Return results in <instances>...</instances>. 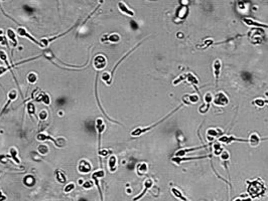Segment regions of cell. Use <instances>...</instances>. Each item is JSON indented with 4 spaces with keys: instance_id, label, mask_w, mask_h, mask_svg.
<instances>
[{
    "instance_id": "obj_1",
    "label": "cell",
    "mask_w": 268,
    "mask_h": 201,
    "mask_svg": "<svg viewBox=\"0 0 268 201\" xmlns=\"http://www.w3.org/2000/svg\"><path fill=\"white\" fill-rule=\"evenodd\" d=\"M183 105H181V106H179L177 108H175V110H173L171 113H169L168 115L166 116V117H164L163 119H161V120H159L157 123H155V124H152L151 126H148V127H138V128H135V129L133 130V131L131 132V136H133V137H138V136H140V135H142V134H144V133H146V132H148V131H150L152 128H154L155 126H157V125H159L160 123H162L163 121H164L165 119H167V118L169 117V116H171L173 115L175 112H177V110L179 109H181V107H183Z\"/></svg>"
},
{
    "instance_id": "obj_2",
    "label": "cell",
    "mask_w": 268,
    "mask_h": 201,
    "mask_svg": "<svg viewBox=\"0 0 268 201\" xmlns=\"http://www.w3.org/2000/svg\"><path fill=\"white\" fill-rule=\"evenodd\" d=\"M36 140H38V141H40V142L52 141L53 143H54V145L57 146L58 148H62L63 146H64V144H65V141L60 142L62 139L56 140V139H54V138H53L50 135H48V134L44 133V132H42V133H38V136H36Z\"/></svg>"
},
{
    "instance_id": "obj_3",
    "label": "cell",
    "mask_w": 268,
    "mask_h": 201,
    "mask_svg": "<svg viewBox=\"0 0 268 201\" xmlns=\"http://www.w3.org/2000/svg\"><path fill=\"white\" fill-rule=\"evenodd\" d=\"M104 176H105V172H104L103 169L97 170V171H95L93 174H92V180L94 181V184L96 185V187H97L98 191H99L100 199H101V201H104V196H103V193H102V189H101V186H100V181H99V179L103 178Z\"/></svg>"
},
{
    "instance_id": "obj_4",
    "label": "cell",
    "mask_w": 268,
    "mask_h": 201,
    "mask_svg": "<svg viewBox=\"0 0 268 201\" xmlns=\"http://www.w3.org/2000/svg\"><path fill=\"white\" fill-rule=\"evenodd\" d=\"M76 25L77 24H75L74 26H72L71 28H69V29L67 30V31H65L64 33H61V34H59V35H57V36H54V37H50V38H42V39L40 40V47H42V48H46L48 47V44L50 43L52 41H54L55 39H58V38H60V37H62V36H64V35H66L67 33H69L71 30H73V28H75L76 27Z\"/></svg>"
},
{
    "instance_id": "obj_5",
    "label": "cell",
    "mask_w": 268,
    "mask_h": 201,
    "mask_svg": "<svg viewBox=\"0 0 268 201\" xmlns=\"http://www.w3.org/2000/svg\"><path fill=\"white\" fill-rule=\"evenodd\" d=\"M93 66L95 68V70H104L107 66V58H105L102 54H98L94 58L93 60Z\"/></svg>"
},
{
    "instance_id": "obj_6",
    "label": "cell",
    "mask_w": 268,
    "mask_h": 201,
    "mask_svg": "<svg viewBox=\"0 0 268 201\" xmlns=\"http://www.w3.org/2000/svg\"><path fill=\"white\" fill-rule=\"evenodd\" d=\"M16 34H17L18 36H21V37H26L27 39H29L30 41H32L34 44H36L38 46H40V41H38V39H35V38L33 37V36L31 35V34L29 33V32L26 30L25 27H23V26H19V27H17V29H16Z\"/></svg>"
},
{
    "instance_id": "obj_7",
    "label": "cell",
    "mask_w": 268,
    "mask_h": 201,
    "mask_svg": "<svg viewBox=\"0 0 268 201\" xmlns=\"http://www.w3.org/2000/svg\"><path fill=\"white\" fill-rule=\"evenodd\" d=\"M105 123H104V121L101 119V118H98L97 120H96V130H97V134H98V151L99 150H101V135L102 133H103L104 131H105Z\"/></svg>"
},
{
    "instance_id": "obj_8",
    "label": "cell",
    "mask_w": 268,
    "mask_h": 201,
    "mask_svg": "<svg viewBox=\"0 0 268 201\" xmlns=\"http://www.w3.org/2000/svg\"><path fill=\"white\" fill-rule=\"evenodd\" d=\"M92 170V165L88 160L82 159L78 165V171L82 174H88Z\"/></svg>"
},
{
    "instance_id": "obj_9",
    "label": "cell",
    "mask_w": 268,
    "mask_h": 201,
    "mask_svg": "<svg viewBox=\"0 0 268 201\" xmlns=\"http://www.w3.org/2000/svg\"><path fill=\"white\" fill-rule=\"evenodd\" d=\"M214 103H215V105L221 106V107H223V106H226L227 104L229 103L228 97H227L226 95L224 94V93L217 94L216 97H215V99H214Z\"/></svg>"
},
{
    "instance_id": "obj_10",
    "label": "cell",
    "mask_w": 268,
    "mask_h": 201,
    "mask_svg": "<svg viewBox=\"0 0 268 201\" xmlns=\"http://www.w3.org/2000/svg\"><path fill=\"white\" fill-rule=\"evenodd\" d=\"M153 186V180L152 179H150V178H148V179H146L144 181V188H143V190H142V192H141L139 195H137L136 197H134L133 198V201H137V200H139V199H141V198L143 197V196L145 195V193L147 192V190L148 189H150L151 187Z\"/></svg>"
},
{
    "instance_id": "obj_11",
    "label": "cell",
    "mask_w": 268,
    "mask_h": 201,
    "mask_svg": "<svg viewBox=\"0 0 268 201\" xmlns=\"http://www.w3.org/2000/svg\"><path fill=\"white\" fill-rule=\"evenodd\" d=\"M261 183L259 181H254L252 182L251 186L248 188V192L252 196H257L258 194H260V190H264V188L261 189Z\"/></svg>"
},
{
    "instance_id": "obj_12",
    "label": "cell",
    "mask_w": 268,
    "mask_h": 201,
    "mask_svg": "<svg viewBox=\"0 0 268 201\" xmlns=\"http://www.w3.org/2000/svg\"><path fill=\"white\" fill-rule=\"evenodd\" d=\"M117 6H118V9L120 10V12H122L123 14H125V15H127V16H131V17L134 16V14H135L134 11L132 9H130L126 3L120 1V2H118Z\"/></svg>"
},
{
    "instance_id": "obj_13",
    "label": "cell",
    "mask_w": 268,
    "mask_h": 201,
    "mask_svg": "<svg viewBox=\"0 0 268 201\" xmlns=\"http://www.w3.org/2000/svg\"><path fill=\"white\" fill-rule=\"evenodd\" d=\"M219 141L223 142V143H232L234 141L237 142H248V139H241V138H236L234 136H222L221 138H219Z\"/></svg>"
},
{
    "instance_id": "obj_14",
    "label": "cell",
    "mask_w": 268,
    "mask_h": 201,
    "mask_svg": "<svg viewBox=\"0 0 268 201\" xmlns=\"http://www.w3.org/2000/svg\"><path fill=\"white\" fill-rule=\"evenodd\" d=\"M7 38L10 40V42H11V44L14 47L18 45V41H17V39H16L15 31H14L12 28H8L7 29Z\"/></svg>"
},
{
    "instance_id": "obj_15",
    "label": "cell",
    "mask_w": 268,
    "mask_h": 201,
    "mask_svg": "<svg viewBox=\"0 0 268 201\" xmlns=\"http://www.w3.org/2000/svg\"><path fill=\"white\" fill-rule=\"evenodd\" d=\"M106 37H102L101 38V41H109V42H112V43H117L118 41L120 40V35L118 33H112L110 34V35H105Z\"/></svg>"
},
{
    "instance_id": "obj_16",
    "label": "cell",
    "mask_w": 268,
    "mask_h": 201,
    "mask_svg": "<svg viewBox=\"0 0 268 201\" xmlns=\"http://www.w3.org/2000/svg\"><path fill=\"white\" fill-rule=\"evenodd\" d=\"M243 22L245 24H247L248 26H256V27H265L268 28V24H263L260 23V22H257L253 19H249V18H244L243 19Z\"/></svg>"
},
{
    "instance_id": "obj_17",
    "label": "cell",
    "mask_w": 268,
    "mask_h": 201,
    "mask_svg": "<svg viewBox=\"0 0 268 201\" xmlns=\"http://www.w3.org/2000/svg\"><path fill=\"white\" fill-rule=\"evenodd\" d=\"M108 167H109L110 172H115L117 169V158L115 156H110L108 160Z\"/></svg>"
},
{
    "instance_id": "obj_18",
    "label": "cell",
    "mask_w": 268,
    "mask_h": 201,
    "mask_svg": "<svg viewBox=\"0 0 268 201\" xmlns=\"http://www.w3.org/2000/svg\"><path fill=\"white\" fill-rule=\"evenodd\" d=\"M183 102L185 104L191 105V104H197L199 102V96L198 95H189V96L183 97Z\"/></svg>"
},
{
    "instance_id": "obj_19",
    "label": "cell",
    "mask_w": 268,
    "mask_h": 201,
    "mask_svg": "<svg viewBox=\"0 0 268 201\" xmlns=\"http://www.w3.org/2000/svg\"><path fill=\"white\" fill-rule=\"evenodd\" d=\"M7 156L10 158V159L13 160V161L15 162L17 165H19V164H20V160L18 159V157H17V150H16L14 147L10 148V149H9V154H8Z\"/></svg>"
},
{
    "instance_id": "obj_20",
    "label": "cell",
    "mask_w": 268,
    "mask_h": 201,
    "mask_svg": "<svg viewBox=\"0 0 268 201\" xmlns=\"http://www.w3.org/2000/svg\"><path fill=\"white\" fill-rule=\"evenodd\" d=\"M260 141H261V138L259 137L258 134H257V133L251 134L250 138L248 139V142L250 143L251 146H257L259 143H260Z\"/></svg>"
},
{
    "instance_id": "obj_21",
    "label": "cell",
    "mask_w": 268,
    "mask_h": 201,
    "mask_svg": "<svg viewBox=\"0 0 268 201\" xmlns=\"http://www.w3.org/2000/svg\"><path fill=\"white\" fill-rule=\"evenodd\" d=\"M56 179L58 182H60V183L64 184L67 182V177L66 175H65V172L62 171V170H57L56 171Z\"/></svg>"
},
{
    "instance_id": "obj_22",
    "label": "cell",
    "mask_w": 268,
    "mask_h": 201,
    "mask_svg": "<svg viewBox=\"0 0 268 201\" xmlns=\"http://www.w3.org/2000/svg\"><path fill=\"white\" fill-rule=\"evenodd\" d=\"M220 70H221V62L219 60H216L214 62V72H215V79H216V84H218L219 76H220Z\"/></svg>"
},
{
    "instance_id": "obj_23",
    "label": "cell",
    "mask_w": 268,
    "mask_h": 201,
    "mask_svg": "<svg viewBox=\"0 0 268 201\" xmlns=\"http://www.w3.org/2000/svg\"><path fill=\"white\" fill-rule=\"evenodd\" d=\"M147 170H148L147 164L140 163V164H138V165H137L136 171H137V173H138L139 176H142V175H144V174H146L147 173Z\"/></svg>"
},
{
    "instance_id": "obj_24",
    "label": "cell",
    "mask_w": 268,
    "mask_h": 201,
    "mask_svg": "<svg viewBox=\"0 0 268 201\" xmlns=\"http://www.w3.org/2000/svg\"><path fill=\"white\" fill-rule=\"evenodd\" d=\"M38 74H36V72H29V74H27V76H26L27 83H28V84H30V85L35 84V83L38 82Z\"/></svg>"
},
{
    "instance_id": "obj_25",
    "label": "cell",
    "mask_w": 268,
    "mask_h": 201,
    "mask_svg": "<svg viewBox=\"0 0 268 201\" xmlns=\"http://www.w3.org/2000/svg\"><path fill=\"white\" fill-rule=\"evenodd\" d=\"M26 110H27V113L29 116H35V106L33 105V103H31V102L27 103Z\"/></svg>"
},
{
    "instance_id": "obj_26",
    "label": "cell",
    "mask_w": 268,
    "mask_h": 201,
    "mask_svg": "<svg viewBox=\"0 0 268 201\" xmlns=\"http://www.w3.org/2000/svg\"><path fill=\"white\" fill-rule=\"evenodd\" d=\"M205 101H206V103H207V106H206V109L204 110V113H206V112L209 111V109H210V104H211V102L213 101L212 94L208 93V94L205 96Z\"/></svg>"
},
{
    "instance_id": "obj_27",
    "label": "cell",
    "mask_w": 268,
    "mask_h": 201,
    "mask_svg": "<svg viewBox=\"0 0 268 201\" xmlns=\"http://www.w3.org/2000/svg\"><path fill=\"white\" fill-rule=\"evenodd\" d=\"M102 81H103L104 83H106L107 85H110L111 84V81H112L111 74H110V72H105L103 74H102Z\"/></svg>"
},
{
    "instance_id": "obj_28",
    "label": "cell",
    "mask_w": 268,
    "mask_h": 201,
    "mask_svg": "<svg viewBox=\"0 0 268 201\" xmlns=\"http://www.w3.org/2000/svg\"><path fill=\"white\" fill-rule=\"evenodd\" d=\"M23 182L26 186H32L34 184V178L32 177L31 175H27L25 178H24Z\"/></svg>"
},
{
    "instance_id": "obj_29",
    "label": "cell",
    "mask_w": 268,
    "mask_h": 201,
    "mask_svg": "<svg viewBox=\"0 0 268 201\" xmlns=\"http://www.w3.org/2000/svg\"><path fill=\"white\" fill-rule=\"evenodd\" d=\"M213 147H214V154L215 155H220V154L223 152V148L220 146V143H219V142H216V143L213 145Z\"/></svg>"
},
{
    "instance_id": "obj_30",
    "label": "cell",
    "mask_w": 268,
    "mask_h": 201,
    "mask_svg": "<svg viewBox=\"0 0 268 201\" xmlns=\"http://www.w3.org/2000/svg\"><path fill=\"white\" fill-rule=\"evenodd\" d=\"M38 151L40 154H42V155H46L48 152V147L46 145H40L38 148Z\"/></svg>"
},
{
    "instance_id": "obj_31",
    "label": "cell",
    "mask_w": 268,
    "mask_h": 201,
    "mask_svg": "<svg viewBox=\"0 0 268 201\" xmlns=\"http://www.w3.org/2000/svg\"><path fill=\"white\" fill-rule=\"evenodd\" d=\"M0 60H2V62H4V64H6L7 66H9V62H8V60H7V54H6V52L4 51V50H0Z\"/></svg>"
},
{
    "instance_id": "obj_32",
    "label": "cell",
    "mask_w": 268,
    "mask_h": 201,
    "mask_svg": "<svg viewBox=\"0 0 268 201\" xmlns=\"http://www.w3.org/2000/svg\"><path fill=\"white\" fill-rule=\"evenodd\" d=\"M94 185H95V184H94L93 180H88V181H85L82 184V187H83L84 189H91Z\"/></svg>"
},
{
    "instance_id": "obj_33",
    "label": "cell",
    "mask_w": 268,
    "mask_h": 201,
    "mask_svg": "<svg viewBox=\"0 0 268 201\" xmlns=\"http://www.w3.org/2000/svg\"><path fill=\"white\" fill-rule=\"evenodd\" d=\"M75 187H76L75 183H73V182H71V183H69V184H68V185L65 186V188H64V192H65V193H70V192H72L74 189H75Z\"/></svg>"
},
{
    "instance_id": "obj_34",
    "label": "cell",
    "mask_w": 268,
    "mask_h": 201,
    "mask_svg": "<svg viewBox=\"0 0 268 201\" xmlns=\"http://www.w3.org/2000/svg\"><path fill=\"white\" fill-rule=\"evenodd\" d=\"M187 80L189 81V82L191 83V84H195V85L198 84V80L196 79V76H194L192 74H188Z\"/></svg>"
},
{
    "instance_id": "obj_35",
    "label": "cell",
    "mask_w": 268,
    "mask_h": 201,
    "mask_svg": "<svg viewBox=\"0 0 268 201\" xmlns=\"http://www.w3.org/2000/svg\"><path fill=\"white\" fill-rule=\"evenodd\" d=\"M110 153H111V151L108 149H101L98 151V154H99V156H101V157H106V156Z\"/></svg>"
},
{
    "instance_id": "obj_36",
    "label": "cell",
    "mask_w": 268,
    "mask_h": 201,
    "mask_svg": "<svg viewBox=\"0 0 268 201\" xmlns=\"http://www.w3.org/2000/svg\"><path fill=\"white\" fill-rule=\"evenodd\" d=\"M46 118H48V112H46V110H42L40 113V115H38V119H40V121H44Z\"/></svg>"
},
{
    "instance_id": "obj_37",
    "label": "cell",
    "mask_w": 268,
    "mask_h": 201,
    "mask_svg": "<svg viewBox=\"0 0 268 201\" xmlns=\"http://www.w3.org/2000/svg\"><path fill=\"white\" fill-rule=\"evenodd\" d=\"M187 76H188V74H183V76H179L177 79H175V80L173 81V86H177L179 83H181L183 80H185V79H187Z\"/></svg>"
},
{
    "instance_id": "obj_38",
    "label": "cell",
    "mask_w": 268,
    "mask_h": 201,
    "mask_svg": "<svg viewBox=\"0 0 268 201\" xmlns=\"http://www.w3.org/2000/svg\"><path fill=\"white\" fill-rule=\"evenodd\" d=\"M0 44H1V45H5L8 47V42H7V39H6V36H4L3 34L0 35Z\"/></svg>"
},
{
    "instance_id": "obj_39",
    "label": "cell",
    "mask_w": 268,
    "mask_h": 201,
    "mask_svg": "<svg viewBox=\"0 0 268 201\" xmlns=\"http://www.w3.org/2000/svg\"><path fill=\"white\" fill-rule=\"evenodd\" d=\"M221 157H222L223 160H228L229 159V154L227 151H223V154L221 155Z\"/></svg>"
},
{
    "instance_id": "obj_40",
    "label": "cell",
    "mask_w": 268,
    "mask_h": 201,
    "mask_svg": "<svg viewBox=\"0 0 268 201\" xmlns=\"http://www.w3.org/2000/svg\"><path fill=\"white\" fill-rule=\"evenodd\" d=\"M7 70H8V68H4V66H0V76H2V74H5Z\"/></svg>"
},
{
    "instance_id": "obj_41",
    "label": "cell",
    "mask_w": 268,
    "mask_h": 201,
    "mask_svg": "<svg viewBox=\"0 0 268 201\" xmlns=\"http://www.w3.org/2000/svg\"><path fill=\"white\" fill-rule=\"evenodd\" d=\"M6 199H7L6 195L3 193V192L1 191V189H0V201H5Z\"/></svg>"
},
{
    "instance_id": "obj_42",
    "label": "cell",
    "mask_w": 268,
    "mask_h": 201,
    "mask_svg": "<svg viewBox=\"0 0 268 201\" xmlns=\"http://www.w3.org/2000/svg\"><path fill=\"white\" fill-rule=\"evenodd\" d=\"M251 199H246V200H244V199H236L235 201H250Z\"/></svg>"
},
{
    "instance_id": "obj_43",
    "label": "cell",
    "mask_w": 268,
    "mask_h": 201,
    "mask_svg": "<svg viewBox=\"0 0 268 201\" xmlns=\"http://www.w3.org/2000/svg\"><path fill=\"white\" fill-rule=\"evenodd\" d=\"M98 1H99V3H100V4H102V3H103V2H104V0H98Z\"/></svg>"
},
{
    "instance_id": "obj_44",
    "label": "cell",
    "mask_w": 268,
    "mask_h": 201,
    "mask_svg": "<svg viewBox=\"0 0 268 201\" xmlns=\"http://www.w3.org/2000/svg\"><path fill=\"white\" fill-rule=\"evenodd\" d=\"M2 34H3V30L0 29V35H2Z\"/></svg>"
}]
</instances>
